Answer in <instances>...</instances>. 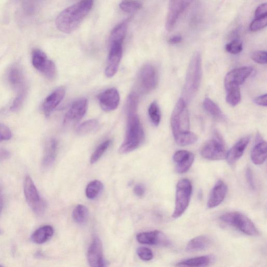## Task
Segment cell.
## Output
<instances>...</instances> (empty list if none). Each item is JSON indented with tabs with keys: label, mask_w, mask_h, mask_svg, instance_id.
I'll return each instance as SVG.
<instances>
[{
	"label": "cell",
	"mask_w": 267,
	"mask_h": 267,
	"mask_svg": "<svg viewBox=\"0 0 267 267\" xmlns=\"http://www.w3.org/2000/svg\"><path fill=\"white\" fill-rule=\"evenodd\" d=\"M94 5V0H81L66 8L55 20L57 28L65 33H71L82 23Z\"/></svg>",
	"instance_id": "1"
},
{
	"label": "cell",
	"mask_w": 267,
	"mask_h": 267,
	"mask_svg": "<svg viewBox=\"0 0 267 267\" xmlns=\"http://www.w3.org/2000/svg\"><path fill=\"white\" fill-rule=\"evenodd\" d=\"M202 56L195 52L189 64L183 88V99L187 103L197 94L202 79Z\"/></svg>",
	"instance_id": "2"
},
{
	"label": "cell",
	"mask_w": 267,
	"mask_h": 267,
	"mask_svg": "<svg viewBox=\"0 0 267 267\" xmlns=\"http://www.w3.org/2000/svg\"><path fill=\"white\" fill-rule=\"evenodd\" d=\"M144 139V131L137 115L128 116L126 135L120 147V153L125 154L134 151L140 146Z\"/></svg>",
	"instance_id": "3"
},
{
	"label": "cell",
	"mask_w": 267,
	"mask_h": 267,
	"mask_svg": "<svg viewBox=\"0 0 267 267\" xmlns=\"http://www.w3.org/2000/svg\"><path fill=\"white\" fill-rule=\"evenodd\" d=\"M171 126L174 138L190 131V116L187 103L183 98L177 102L171 115Z\"/></svg>",
	"instance_id": "4"
},
{
	"label": "cell",
	"mask_w": 267,
	"mask_h": 267,
	"mask_svg": "<svg viewBox=\"0 0 267 267\" xmlns=\"http://www.w3.org/2000/svg\"><path fill=\"white\" fill-rule=\"evenodd\" d=\"M220 219L229 226L235 227L242 233L251 237H258L260 232L252 220L239 212H230L222 215Z\"/></svg>",
	"instance_id": "5"
},
{
	"label": "cell",
	"mask_w": 267,
	"mask_h": 267,
	"mask_svg": "<svg viewBox=\"0 0 267 267\" xmlns=\"http://www.w3.org/2000/svg\"><path fill=\"white\" fill-rule=\"evenodd\" d=\"M193 187L187 179L180 180L176 185L175 207L172 215L173 218L181 217L187 209L191 201Z\"/></svg>",
	"instance_id": "6"
},
{
	"label": "cell",
	"mask_w": 267,
	"mask_h": 267,
	"mask_svg": "<svg viewBox=\"0 0 267 267\" xmlns=\"http://www.w3.org/2000/svg\"><path fill=\"white\" fill-rule=\"evenodd\" d=\"M200 153L204 158L209 160H221L226 158L227 151L225 143L219 134L216 132L214 137L204 144Z\"/></svg>",
	"instance_id": "7"
},
{
	"label": "cell",
	"mask_w": 267,
	"mask_h": 267,
	"mask_svg": "<svg viewBox=\"0 0 267 267\" xmlns=\"http://www.w3.org/2000/svg\"><path fill=\"white\" fill-rule=\"evenodd\" d=\"M24 191L26 202L35 214L41 215L46 208V204L41 198L34 182L29 175L25 179Z\"/></svg>",
	"instance_id": "8"
},
{
	"label": "cell",
	"mask_w": 267,
	"mask_h": 267,
	"mask_svg": "<svg viewBox=\"0 0 267 267\" xmlns=\"http://www.w3.org/2000/svg\"><path fill=\"white\" fill-rule=\"evenodd\" d=\"M32 64L34 68L50 80L56 76L57 68L54 62L49 60L45 53L39 49L32 53Z\"/></svg>",
	"instance_id": "9"
},
{
	"label": "cell",
	"mask_w": 267,
	"mask_h": 267,
	"mask_svg": "<svg viewBox=\"0 0 267 267\" xmlns=\"http://www.w3.org/2000/svg\"><path fill=\"white\" fill-rule=\"evenodd\" d=\"M141 91L148 93L154 90L158 83V74L156 69L151 64L144 65L140 71L138 79Z\"/></svg>",
	"instance_id": "10"
},
{
	"label": "cell",
	"mask_w": 267,
	"mask_h": 267,
	"mask_svg": "<svg viewBox=\"0 0 267 267\" xmlns=\"http://www.w3.org/2000/svg\"><path fill=\"white\" fill-rule=\"evenodd\" d=\"M192 1V0H170L165 24L167 31L173 30L178 19Z\"/></svg>",
	"instance_id": "11"
},
{
	"label": "cell",
	"mask_w": 267,
	"mask_h": 267,
	"mask_svg": "<svg viewBox=\"0 0 267 267\" xmlns=\"http://www.w3.org/2000/svg\"><path fill=\"white\" fill-rule=\"evenodd\" d=\"M110 44L107 66L105 74L109 78L113 77L117 73L123 54V43H113Z\"/></svg>",
	"instance_id": "12"
},
{
	"label": "cell",
	"mask_w": 267,
	"mask_h": 267,
	"mask_svg": "<svg viewBox=\"0 0 267 267\" xmlns=\"http://www.w3.org/2000/svg\"><path fill=\"white\" fill-rule=\"evenodd\" d=\"M88 109V101L82 98L74 102L64 119L65 126H71L78 123L85 115Z\"/></svg>",
	"instance_id": "13"
},
{
	"label": "cell",
	"mask_w": 267,
	"mask_h": 267,
	"mask_svg": "<svg viewBox=\"0 0 267 267\" xmlns=\"http://www.w3.org/2000/svg\"><path fill=\"white\" fill-rule=\"evenodd\" d=\"M136 239L139 243L148 246L168 247L171 245L168 237L157 230L139 233Z\"/></svg>",
	"instance_id": "14"
},
{
	"label": "cell",
	"mask_w": 267,
	"mask_h": 267,
	"mask_svg": "<svg viewBox=\"0 0 267 267\" xmlns=\"http://www.w3.org/2000/svg\"><path fill=\"white\" fill-rule=\"evenodd\" d=\"M253 72L251 67H242L229 72L225 79L226 90L234 87H239L243 84Z\"/></svg>",
	"instance_id": "15"
},
{
	"label": "cell",
	"mask_w": 267,
	"mask_h": 267,
	"mask_svg": "<svg viewBox=\"0 0 267 267\" xmlns=\"http://www.w3.org/2000/svg\"><path fill=\"white\" fill-rule=\"evenodd\" d=\"M87 259L91 267H102L106 266L104 258L103 244L98 237L94 238L89 248Z\"/></svg>",
	"instance_id": "16"
},
{
	"label": "cell",
	"mask_w": 267,
	"mask_h": 267,
	"mask_svg": "<svg viewBox=\"0 0 267 267\" xmlns=\"http://www.w3.org/2000/svg\"><path fill=\"white\" fill-rule=\"evenodd\" d=\"M98 100L102 109L107 112L117 109L119 105L120 97L115 88H111L99 94Z\"/></svg>",
	"instance_id": "17"
},
{
	"label": "cell",
	"mask_w": 267,
	"mask_h": 267,
	"mask_svg": "<svg viewBox=\"0 0 267 267\" xmlns=\"http://www.w3.org/2000/svg\"><path fill=\"white\" fill-rule=\"evenodd\" d=\"M173 159L175 163L176 172L183 174L190 170L194 161L195 157L192 152L181 150L174 153Z\"/></svg>",
	"instance_id": "18"
},
{
	"label": "cell",
	"mask_w": 267,
	"mask_h": 267,
	"mask_svg": "<svg viewBox=\"0 0 267 267\" xmlns=\"http://www.w3.org/2000/svg\"><path fill=\"white\" fill-rule=\"evenodd\" d=\"M228 192L226 184L219 180L215 185L209 196L207 206L209 209L217 207L224 201Z\"/></svg>",
	"instance_id": "19"
},
{
	"label": "cell",
	"mask_w": 267,
	"mask_h": 267,
	"mask_svg": "<svg viewBox=\"0 0 267 267\" xmlns=\"http://www.w3.org/2000/svg\"><path fill=\"white\" fill-rule=\"evenodd\" d=\"M65 94V88H58L50 94L42 105V110L46 117H48L52 111L61 103Z\"/></svg>",
	"instance_id": "20"
},
{
	"label": "cell",
	"mask_w": 267,
	"mask_h": 267,
	"mask_svg": "<svg viewBox=\"0 0 267 267\" xmlns=\"http://www.w3.org/2000/svg\"><path fill=\"white\" fill-rule=\"evenodd\" d=\"M250 137L241 139L227 152L226 159L230 165L235 164L243 155L250 141Z\"/></svg>",
	"instance_id": "21"
},
{
	"label": "cell",
	"mask_w": 267,
	"mask_h": 267,
	"mask_svg": "<svg viewBox=\"0 0 267 267\" xmlns=\"http://www.w3.org/2000/svg\"><path fill=\"white\" fill-rule=\"evenodd\" d=\"M7 79L9 85L18 92L26 88L23 71L18 65H14L9 69Z\"/></svg>",
	"instance_id": "22"
},
{
	"label": "cell",
	"mask_w": 267,
	"mask_h": 267,
	"mask_svg": "<svg viewBox=\"0 0 267 267\" xmlns=\"http://www.w3.org/2000/svg\"><path fill=\"white\" fill-rule=\"evenodd\" d=\"M58 142L55 139H51L47 143L44 150L42 165L44 168L47 169L53 164L57 157Z\"/></svg>",
	"instance_id": "23"
},
{
	"label": "cell",
	"mask_w": 267,
	"mask_h": 267,
	"mask_svg": "<svg viewBox=\"0 0 267 267\" xmlns=\"http://www.w3.org/2000/svg\"><path fill=\"white\" fill-rule=\"evenodd\" d=\"M257 143L251 152V159L256 165L263 164L267 159V143L258 136Z\"/></svg>",
	"instance_id": "24"
},
{
	"label": "cell",
	"mask_w": 267,
	"mask_h": 267,
	"mask_svg": "<svg viewBox=\"0 0 267 267\" xmlns=\"http://www.w3.org/2000/svg\"><path fill=\"white\" fill-rule=\"evenodd\" d=\"M213 255L203 256L182 261L178 263L177 266L207 267L213 264L215 261Z\"/></svg>",
	"instance_id": "25"
},
{
	"label": "cell",
	"mask_w": 267,
	"mask_h": 267,
	"mask_svg": "<svg viewBox=\"0 0 267 267\" xmlns=\"http://www.w3.org/2000/svg\"><path fill=\"white\" fill-rule=\"evenodd\" d=\"M211 244L210 239L206 236H200L194 238L187 243L186 251L193 253L206 250Z\"/></svg>",
	"instance_id": "26"
},
{
	"label": "cell",
	"mask_w": 267,
	"mask_h": 267,
	"mask_svg": "<svg viewBox=\"0 0 267 267\" xmlns=\"http://www.w3.org/2000/svg\"><path fill=\"white\" fill-rule=\"evenodd\" d=\"M53 228L50 226H45L33 232L31 239L33 242L42 244L49 241L53 237Z\"/></svg>",
	"instance_id": "27"
},
{
	"label": "cell",
	"mask_w": 267,
	"mask_h": 267,
	"mask_svg": "<svg viewBox=\"0 0 267 267\" xmlns=\"http://www.w3.org/2000/svg\"><path fill=\"white\" fill-rule=\"evenodd\" d=\"M128 20L122 22V23L116 26L111 31L109 39V44L116 42L124 43L127 35Z\"/></svg>",
	"instance_id": "28"
},
{
	"label": "cell",
	"mask_w": 267,
	"mask_h": 267,
	"mask_svg": "<svg viewBox=\"0 0 267 267\" xmlns=\"http://www.w3.org/2000/svg\"><path fill=\"white\" fill-rule=\"evenodd\" d=\"M203 107L206 112L214 118L219 120L225 119V116L220 108L209 98H206L204 100Z\"/></svg>",
	"instance_id": "29"
},
{
	"label": "cell",
	"mask_w": 267,
	"mask_h": 267,
	"mask_svg": "<svg viewBox=\"0 0 267 267\" xmlns=\"http://www.w3.org/2000/svg\"><path fill=\"white\" fill-rule=\"evenodd\" d=\"M104 185L102 182L95 180L89 183L86 188V195L90 199L96 198L103 191Z\"/></svg>",
	"instance_id": "30"
},
{
	"label": "cell",
	"mask_w": 267,
	"mask_h": 267,
	"mask_svg": "<svg viewBox=\"0 0 267 267\" xmlns=\"http://www.w3.org/2000/svg\"><path fill=\"white\" fill-rule=\"evenodd\" d=\"M88 210L87 207L83 205H79L74 208L72 217L76 224L84 225L88 219Z\"/></svg>",
	"instance_id": "31"
},
{
	"label": "cell",
	"mask_w": 267,
	"mask_h": 267,
	"mask_svg": "<svg viewBox=\"0 0 267 267\" xmlns=\"http://www.w3.org/2000/svg\"><path fill=\"white\" fill-rule=\"evenodd\" d=\"M174 138L178 145L180 146L190 145L195 143L198 139L195 134L190 131L181 134Z\"/></svg>",
	"instance_id": "32"
},
{
	"label": "cell",
	"mask_w": 267,
	"mask_h": 267,
	"mask_svg": "<svg viewBox=\"0 0 267 267\" xmlns=\"http://www.w3.org/2000/svg\"><path fill=\"white\" fill-rule=\"evenodd\" d=\"M99 127V122L94 119L88 120L77 128L76 132L79 135H85L96 131Z\"/></svg>",
	"instance_id": "33"
},
{
	"label": "cell",
	"mask_w": 267,
	"mask_h": 267,
	"mask_svg": "<svg viewBox=\"0 0 267 267\" xmlns=\"http://www.w3.org/2000/svg\"><path fill=\"white\" fill-rule=\"evenodd\" d=\"M227 91L226 101L227 103L232 107L237 106L240 103L241 99L239 87H234Z\"/></svg>",
	"instance_id": "34"
},
{
	"label": "cell",
	"mask_w": 267,
	"mask_h": 267,
	"mask_svg": "<svg viewBox=\"0 0 267 267\" xmlns=\"http://www.w3.org/2000/svg\"><path fill=\"white\" fill-rule=\"evenodd\" d=\"M148 114L151 123L155 127H158L160 123L161 113L159 106L156 101L153 102L149 106Z\"/></svg>",
	"instance_id": "35"
},
{
	"label": "cell",
	"mask_w": 267,
	"mask_h": 267,
	"mask_svg": "<svg viewBox=\"0 0 267 267\" xmlns=\"http://www.w3.org/2000/svg\"><path fill=\"white\" fill-rule=\"evenodd\" d=\"M119 6L122 10L128 13L136 12L142 7V4L137 0H123Z\"/></svg>",
	"instance_id": "36"
},
{
	"label": "cell",
	"mask_w": 267,
	"mask_h": 267,
	"mask_svg": "<svg viewBox=\"0 0 267 267\" xmlns=\"http://www.w3.org/2000/svg\"><path fill=\"white\" fill-rule=\"evenodd\" d=\"M138 104V95L135 93H132L128 98L126 105V112L128 116L136 114Z\"/></svg>",
	"instance_id": "37"
},
{
	"label": "cell",
	"mask_w": 267,
	"mask_h": 267,
	"mask_svg": "<svg viewBox=\"0 0 267 267\" xmlns=\"http://www.w3.org/2000/svg\"><path fill=\"white\" fill-rule=\"evenodd\" d=\"M111 143L110 140H106L100 144L93 153L91 158V163L94 164L102 158L109 147Z\"/></svg>",
	"instance_id": "38"
},
{
	"label": "cell",
	"mask_w": 267,
	"mask_h": 267,
	"mask_svg": "<svg viewBox=\"0 0 267 267\" xmlns=\"http://www.w3.org/2000/svg\"><path fill=\"white\" fill-rule=\"evenodd\" d=\"M26 93L27 90L26 88L18 92L17 96L14 99L12 105L10 107V110L11 111L14 112V111H16L20 108L24 103Z\"/></svg>",
	"instance_id": "39"
},
{
	"label": "cell",
	"mask_w": 267,
	"mask_h": 267,
	"mask_svg": "<svg viewBox=\"0 0 267 267\" xmlns=\"http://www.w3.org/2000/svg\"><path fill=\"white\" fill-rule=\"evenodd\" d=\"M226 50L232 54H238L243 50L242 43L237 39H235L226 44Z\"/></svg>",
	"instance_id": "40"
},
{
	"label": "cell",
	"mask_w": 267,
	"mask_h": 267,
	"mask_svg": "<svg viewBox=\"0 0 267 267\" xmlns=\"http://www.w3.org/2000/svg\"><path fill=\"white\" fill-rule=\"evenodd\" d=\"M267 16L256 18L251 23L250 29L253 32L259 31L267 26Z\"/></svg>",
	"instance_id": "41"
},
{
	"label": "cell",
	"mask_w": 267,
	"mask_h": 267,
	"mask_svg": "<svg viewBox=\"0 0 267 267\" xmlns=\"http://www.w3.org/2000/svg\"><path fill=\"white\" fill-rule=\"evenodd\" d=\"M137 254L138 257L143 261H150L153 258L151 250L147 248L141 247L137 249Z\"/></svg>",
	"instance_id": "42"
},
{
	"label": "cell",
	"mask_w": 267,
	"mask_h": 267,
	"mask_svg": "<svg viewBox=\"0 0 267 267\" xmlns=\"http://www.w3.org/2000/svg\"><path fill=\"white\" fill-rule=\"evenodd\" d=\"M267 52L265 51H258L254 52L252 55V60L259 64L267 63Z\"/></svg>",
	"instance_id": "43"
},
{
	"label": "cell",
	"mask_w": 267,
	"mask_h": 267,
	"mask_svg": "<svg viewBox=\"0 0 267 267\" xmlns=\"http://www.w3.org/2000/svg\"><path fill=\"white\" fill-rule=\"evenodd\" d=\"M12 137V132L5 125L0 124V142L7 140Z\"/></svg>",
	"instance_id": "44"
},
{
	"label": "cell",
	"mask_w": 267,
	"mask_h": 267,
	"mask_svg": "<svg viewBox=\"0 0 267 267\" xmlns=\"http://www.w3.org/2000/svg\"><path fill=\"white\" fill-rule=\"evenodd\" d=\"M255 18L267 16V6L266 3L260 5L255 12Z\"/></svg>",
	"instance_id": "45"
},
{
	"label": "cell",
	"mask_w": 267,
	"mask_h": 267,
	"mask_svg": "<svg viewBox=\"0 0 267 267\" xmlns=\"http://www.w3.org/2000/svg\"><path fill=\"white\" fill-rule=\"evenodd\" d=\"M246 174L247 180L250 187L252 189V190H254L255 188V185L252 170L250 168H248L246 170Z\"/></svg>",
	"instance_id": "46"
},
{
	"label": "cell",
	"mask_w": 267,
	"mask_h": 267,
	"mask_svg": "<svg viewBox=\"0 0 267 267\" xmlns=\"http://www.w3.org/2000/svg\"><path fill=\"white\" fill-rule=\"evenodd\" d=\"M134 192L137 196L141 197L144 195V194H145V187L142 184H137L135 186L134 188Z\"/></svg>",
	"instance_id": "47"
},
{
	"label": "cell",
	"mask_w": 267,
	"mask_h": 267,
	"mask_svg": "<svg viewBox=\"0 0 267 267\" xmlns=\"http://www.w3.org/2000/svg\"><path fill=\"white\" fill-rule=\"evenodd\" d=\"M267 94L263 95L258 97H256L254 99V102L255 104H257L259 106L267 107Z\"/></svg>",
	"instance_id": "48"
},
{
	"label": "cell",
	"mask_w": 267,
	"mask_h": 267,
	"mask_svg": "<svg viewBox=\"0 0 267 267\" xmlns=\"http://www.w3.org/2000/svg\"><path fill=\"white\" fill-rule=\"evenodd\" d=\"M10 152L4 148H0V163L8 159L10 157Z\"/></svg>",
	"instance_id": "49"
},
{
	"label": "cell",
	"mask_w": 267,
	"mask_h": 267,
	"mask_svg": "<svg viewBox=\"0 0 267 267\" xmlns=\"http://www.w3.org/2000/svg\"><path fill=\"white\" fill-rule=\"evenodd\" d=\"M183 40V38L180 35H176L170 37L168 40V42L171 44H176L181 43Z\"/></svg>",
	"instance_id": "50"
},
{
	"label": "cell",
	"mask_w": 267,
	"mask_h": 267,
	"mask_svg": "<svg viewBox=\"0 0 267 267\" xmlns=\"http://www.w3.org/2000/svg\"><path fill=\"white\" fill-rule=\"evenodd\" d=\"M3 206V199L2 193L1 191H0V213H1V211L2 209Z\"/></svg>",
	"instance_id": "51"
}]
</instances>
